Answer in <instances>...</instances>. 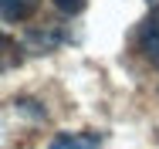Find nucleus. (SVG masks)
Instances as JSON below:
<instances>
[{"label":"nucleus","instance_id":"1","mask_svg":"<svg viewBox=\"0 0 159 149\" xmlns=\"http://www.w3.org/2000/svg\"><path fill=\"white\" fill-rule=\"evenodd\" d=\"M135 41H139V51L146 54V61L159 68V3L149 10V14H146V21L139 24Z\"/></svg>","mask_w":159,"mask_h":149},{"label":"nucleus","instance_id":"2","mask_svg":"<svg viewBox=\"0 0 159 149\" xmlns=\"http://www.w3.org/2000/svg\"><path fill=\"white\" fill-rule=\"evenodd\" d=\"M102 142L98 132H58L51 139V149H95Z\"/></svg>","mask_w":159,"mask_h":149},{"label":"nucleus","instance_id":"3","mask_svg":"<svg viewBox=\"0 0 159 149\" xmlns=\"http://www.w3.org/2000/svg\"><path fill=\"white\" fill-rule=\"evenodd\" d=\"M37 3L41 0H0V17L10 21V24H20L37 10Z\"/></svg>","mask_w":159,"mask_h":149},{"label":"nucleus","instance_id":"4","mask_svg":"<svg viewBox=\"0 0 159 149\" xmlns=\"http://www.w3.org/2000/svg\"><path fill=\"white\" fill-rule=\"evenodd\" d=\"M17 64H20V44H17L10 34L0 30V71H10V68H17Z\"/></svg>","mask_w":159,"mask_h":149},{"label":"nucleus","instance_id":"5","mask_svg":"<svg viewBox=\"0 0 159 149\" xmlns=\"http://www.w3.org/2000/svg\"><path fill=\"white\" fill-rule=\"evenodd\" d=\"M85 3H88V0H54V7H58L61 14H81Z\"/></svg>","mask_w":159,"mask_h":149}]
</instances>
